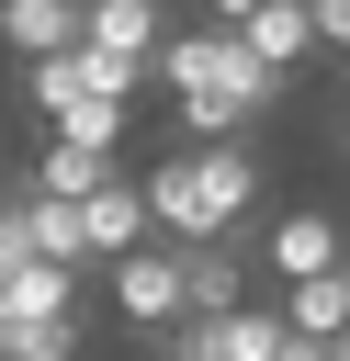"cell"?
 <instances>
[{
    "mask_svg": "<svg viewBox=\"0 0 350 361\" xmlns=\"http://www.w3.org/2000/svg\"><path fill=\"white\" fill-rule=\"evenodd\" d=\"M79 45H102V56H124V68H158V45H169V11H158V0H90Z\"/></svg>",
    "mask_w": 350,
    "mask_h": 361,
    "instance_id": "cell-8",
    "label": "cell"
},
{
    "mask_svg": "<svg viewBox=\"0 0 350 361\" xmlns=\"http://www.w3.org/2000/svg\"><path fill=\"white\" fill-rule=\"evenodd\" d=\"M271 361H339V350H327V338H305V327H282V350H271Z\"/></svg>",
    "mask_w": 350,
    "mask_h": 361,
    "instance_id": "cell-18",
    "label": "cell"
},
{
    "mask_svg": "<svg viewBox=\"0 0 350 361\" xmlns=\"http://www.w3.org/2000/svg\"><path fill=\"white\" fill-rule=\"evenodd\" d=\"M158 90L181 113V135H248L271 102H282V68L237 34V23H192L158 45Z\"/></svg>",
    "mask_w": 350,
    "mask_h": 361,
    "instance_id": "cell-1",
    "label": "cell"
},
{
    "mask_svg": "<svg viewBox=\"0 0 350 361\" xmlns=\"http://www.w3.org/2000/svg\"><path fill=\"white\" fill-rule=\"evenodd\" d=\"M102 282H113V316H124L135 338H169V327L192 316V293H181V248H169V237H147V248L102 259Z\"/></svg>",
    "mask_w": 350,
    "mask_h": 361,
    "instance_id": "cell-3",
    "label": "cell"
},
{
    "mask_svg": "<svg viewBox=\"0 0 350 361\" xmlns=\"http://www.w3.org/2000/svg\"><path fill=\"white\" fill-rule=\"evenodd\" d=\"M23 192H34V180H23ZM23 226H34V248H45V259H68V271H90V214H79V203H56V192H34V203H23Z\"/></svg>",
    "mask_w": 350,
    "mask_h": 361,
    "instance_id": "cell-15",
    "label": "cell"
},
{
    "mask_svg": "<svg viewBox=\"0 0 350 361\" xmlns=\"http://www.w3.org/2000/svg\"><path fill=\"white\" fill-rule=\"evenodd\" d=\"M0 361H79V316H0Z\"/></svg>",
    "mask_w": 350,
    "mask_h": 361,
    "instance_id": "cell-16",
    "label": "cell"
},
{
    "mask_svg": "<svg viewBox=\"0 0 350 361\" xmlns=\"http://www.w3.org/2000/svg\"><path fill=\"white\" fill-rule=\"evenodd\" d=\"M339 259H350V237H339V214H316V203L271 214V237H260V271H271V282H305V271H339Z\"/></svg>",
    "mask_w": 350,
    "mask_h": 361,
    "instance_id": "cell-5",
    "label": "cell"
},
{
    "mask_svg": "<svg viewBox=\"0 0 350 361\" xmlns=\"http://www.w3.org/2000/svg\"><path fill=\"white\" fill-rule=\"evenodd\" d=\"M23 203H34V192L0 169V259H45V248H34V226H23Z\"/></svg>",
    "mask_w": 350,
    "mask_h": 361,
    "instance_id": "cell-17",
    "label": "cell"
},
{
    "mask_svg": "<svg viewBox=\"0 0 350 361\" xmlns=\"http://www.w3.org/2000/svg\"><path fill=\"white\" fill-rule=\"evenodd\" d=\"M45 113V135H68V147H124V90H56V102H34Z\"/></svg>",
    "mask_w": 350,
    "mask_h": 361,
    "instance_id": "cell-12",
    "label": "cell"
},
{
    "mask_svg": "<svg viewBox=\"0 0 350 361\" xmlns=\"http://www.w3.org/2000/svg\"><path fill=\"white\" fill-rule=\"evenodd\" d=\"M260 147L248 135H192V147H169V158H147V214H158V237H237L248 214H260Z\"/></svg>",
    "mask_w": 350,
    "mask_h": 361,
    "instance_id": "cell-2",
    "label": "cell"
},
{
    "mask_svg": "<svg viewBox=\"0 0 350 361\" xmlns=\"http://www.w3.org/2000/svg\"><path fill=\"white\" fill-rule=\"evenodd\" d=\"M339 135H350V90H339Z\"/></svg>",
    "mask_w": 350,
    "mask_h": 361,
    "instance_id": "cell-21",
    "label": "cell"
},
{
    "mask_svg": "<svg viewBox=\"0 0 350 361\" xmlns=\"http://www.w3.org/2000/svg\"><path fill=\"white\" fill-rule=\"evenodd\" d=\"M23 180H34V192H56V203H90L102 180H124V158H113V147H68V135H45Z\"/></svg>",
    "mask_w": 350,
    "mask_h": 361,
    "instance_id": "cell-10",
    "label": "cell"
},
{
    "mask_svg": "<svg viewBox=\"0 0 350 361\" xmlns=\"http://www.w3.org/2000/svg\"><path fill=\"white\" fill-rule=\"evenodd\" d=\"M169 248H181V237H169ZM181 293H192V316H237V305H248L237 237H192V248H181Z\"/></svg>",
    "mask_w": 350,
    "mask_h": 361,
    "instance_id": "cell-7",
    "label": "cell"
},
{
    "mask_svg": "<svg viewBox=\"0 0 350 361\" xmlns=\"http://www.w3.org/2000/svg\"><path fill=\"white\" fill-rule=\"evenodd\" d=\"M282 350V305H237V316H181L169 361H271Z\"/></svg>",
    "mask_w": 350,
    "mask_h": 361,
    "instance_id": "cell-4",
    "label": "cell"
},
{
    "mask_svg": "<svg viewBox=\"0 0 350 361\" xmlns=\"http://www.w3.org/2000/svg\"><path fill=\"white\" fill-rule=\"evenodd\" d=\"M203 11H215V23H248V11H260V0H203Z\"/></svg>",
    "mask_w": 350,
    "mask_h": 361,
    "instance_id": "cell-19",
    "label": "cell"
},
{
    "mask_svg": "<svg viewBox=\"0 0 350 361\" xmlns=\"http://www.w3.org/2000/svg\"><path fill=\"white\" fill-rule=\"evenodd\" d=\"M282 327H305V338H339V327H350V259H339V271H305V282H282Z\"/></svg>",
    "mask_w": 350,
    "mask_h": 361,
    "instance_id": "cell-14",
    "label": "cell"
},
{
    "mask_svg": "<svg viewBox=\"0 0 350 361\" xmlns=\"http://www.w3.org/2000/svg\"><path fill=\"white\" fill-rule=\"evenodd\" d=\"M79 214H90V271H102V259H124V248H147V237H158V214H147V169H124V180H102V192H90V203H79Z\"/></svg>",
    "mask_w": 350,
    "mask_h": 361,
    "instance_id": "cell-6",
    "label": "cell"
},
{
    "mask_svg": "<svg viewBox=\"0 0 350 361\" xmlns=\"http://www.w3.org/2000/svg\"><path fill=\"white\" fill-rule=\"evenodd\" d=\"M79 23H90V0H0V45H11L23 68H34V56H68Z\"/></svg>",
    "mask_w": 350,
    "mask_h": 361,
    "instance_id": "cell-9",
    "label": "cell"
},
{
    "mask_svg": "<svg viewBox=\"0 0 350 361\" xmlns=\"http://www.w3.org/2000/svg\"><path fill=\"white\" fill-rule=\"evenodd\" d=\"M327 350H339V361H350V327H339V338H327Z\"/></svg>",
    "mask_w": 350,
    "mask_h": 361,
    "instance_id": "cell-20",
    "label": "cell"
},
{
    "mask_svg": "<svg viewBox=\"0 0 350 361\" xmlns=\"http://www.w3.org/2000/svg\"><path fill=\"white\" fill-rule=\"evenodd\" d=\"M237 34H248V45H260V56L282 68V79H294V68H305V56L327 45V23H316V0H260V11L237 23Z\"/></svg>",
    "mask_w": 350,
    "mask_h": 361,
    "instance_id": "cell-11",
    "label": "cell"
},
{
    "mask_svg": "<svg viewBox=\"0 0 350 361\" xmlns=\"http://www.w3.org/2000/svg\"><path fill=\"white\" fill-rule=\"evenodd\" d=\"M0 316H79V271L68 259H0Z\"/></svg>",
    "mask_w": 350,
    "mask_h": 361,
    "instance_id": "cell-13",
    "label": "cell"
}]
</instances>
